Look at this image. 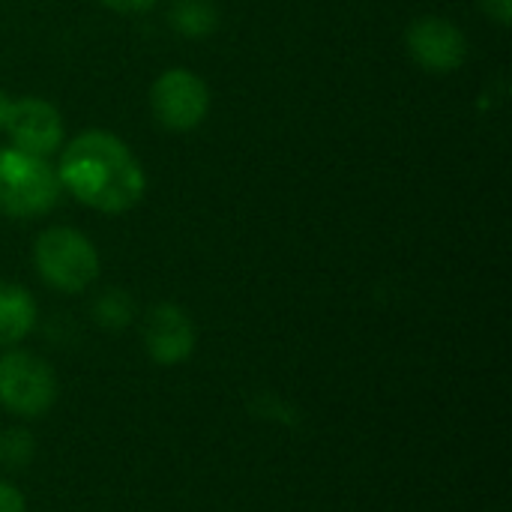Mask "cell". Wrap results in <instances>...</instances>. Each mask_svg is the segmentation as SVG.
Returning a JSON list of instances; mask_svg holds the SVG:
<instances>
[{
	"label": "cell",
	"instance_id": "obj_1",
	"mask_svg": "<svg viewBox=\"0 0 512 512\" xmlns=\"http://www.w3.org/2000/svg\"><path fill=\"white\" fill-rule=\"evenodd\" d=\"M60 189L90 210L117 216L132 210L147 189V174L123 138L105 129H87L60 147Z\"/></svg>",
	"mask_w": 512,
	"mask_h": 512
},
{
	"label": "cell",
	"instance_id": "obj_2",
	"mask_svg": "<svg viewBox=\"0 0 512 512\" xmlns=\"http://www.w3.org/2000/svg\"><path fill=\"white\" fill-rule=\"evenodd\" d=\"M60 180L48 159L18 147H0V213L9 219H36L60 201Z\"/></svg>",
	"mask_w": 512,
	"mask_h": 512
},
{
	"label": "cell",
	"instance_id": "obj_3",
	"mask_svg": "<svg viewBox=\"0 0 512 512\" xmlns=\"http://www.w3.org/2000/svg\"><path fill=\"white\" fill-rule=\"evenodd\" d=\"M33 264L42 282L60 294H81L99 276V252L87 234L69 225L45 228L33 243Z\"/></svg>",
	"mask_w": 512,
	"mask_h": 512
},
{
	"label": "cell",
	"instance_id": "obj_4",
	"mask_svg": "<svg viewBox=\"0 0 512 512\" xmlns=\"http://www.w3.org/2000/svg\"><path fill=\"white\" fill-rule=\"evenodd\" d=\"M57 375L39 354L6 348L0 354V408L18 420H36L57 402Z\"/></svg>",
	"mask_w": 512,
	"mask_h": 512
},
{
	"label": "cell",
	"instance_id": "obj_5",
	"mask_svg": "<svg viewBox=\"0 0 512 512\" xmlns=\"http://www.w3.org/2000/svg\"><path fill=\"white\" fill-rule=\"evenodd\" d=\"M153 117L171 132H189L204 123L210 111V90L192 69H165L150 87Z\"/></svg>",
	"mask_w": 512,
	"mask_h": 512
},
{
	"label": "cell",
	"instance_id": "obj_6",
	"mask_svg": "<svg viewBox=\"0 0 512 512\" xmlns=\"http://www.w3.org/2000/svg\"><path fill=\"white\" fill-rule=\"evenodd\" d=\"M405 45H408L411 60L432 75H450L468 57L465 33L450 18H441V15H423L411 21L405 33Z\"/></svg>",
	"mask_w": 512,
	"mask_h": 512
},
{
	"label": "cell",
	"instance_id": "obj_7",
	"mask_svg": "<svg viewBox=\"0 0 512 512\" xmlns=\"http://www.w3.org/2000/svg\"><path fill=\"white\" fill-rule=\"evenodd\" d=\"M141 342L144 354L156 366H180L195 354L198 333L186 309H180L177 303H156L144 315Z\"/></svg>",
	"mask_w": 512,
	"mask_h": 512
},
{
	"label": "cell",
	"instance_id": "obj_8",
	"mask_svg": "<svg viewBox=\"0 0 512 512\" xmlns=\"http://www.w3.org/2000/svg\"><path fill=\"white\" fill-rule=\"evenodd\" d=\"M3 132L12 138V147L42 159L63 147V117L48 99L39 96L12 99V111Z\"/></svg>",
	"mask_w": 512,
	"mask_h": 512
},
{
	"label": "cell",
	"instance_id": "obj_9",
	"mask_svg": "<svg viewBox=\"0 0 512 512\" xmlns=\"http://www.w3.org/2000/svg\"><path fill=\"white\" fill-rule=\"evenodd\" d=\"M36 327V300L24 285L0 282V351L24 342Z\"/></svg>",
	"mask_w": 512,
	"mask_h": 512
},
{
	"label": "cell",
	"instance_id": "obj_10",
	"mask_svg": "<svg viewBox=\"0 0 512 512\" xmlns=\"http://www.w3.org/2000/svg\"><path fill=\"white\" fill-rule=\"evenodd\" d=\"M168 21L177 33L189 39H201L216 30L219 12L210 0H174L168 9Z\"/></svg>",
	"mask_w": 512,
	"mask_h": 512
},
{
	"label": "cell",
	"instance_id": "obj_11",
	"mask_svg": "<svg viewBox=\"0 0 512 512\" xmlns=\"http://www.w3.org/2000/svg\"><path fill=\"white\" fill-rule=\"evenodd\" d=\"M132 318H135V300L120 288L102 291L93 303V321L105 330H123L132 324Z\"/></svg>",
	"mask_w": 512,
	"mask_h": 512
},
{
	"label": "cell",
	"instance_id": "obj_12",
	"mask_svg": "<svg viewBox=\"0 0 512 512\" xmlns=\"http://www.w3.org/2000/svg\"><path fill=\"white\" fill-rule=\"evenodd\" d=\"M36 456V441L27 429H3L0 432V468L21 471Z\"/></svg>",
	"mask_w": 512,
	"mask_h": 512
},
{
	"label": "cell",
	"instance_id": "obj_13",
	"mask_svg": "<svg viewBox=\"0 0 512 512\" xmlns=\"http://www.w3.org/2000/svg\"><path fill=\"white\" fill-rule=\"evenodd\" d=\"M0 512H27V501L9 480L0 477Z\"/></svg>",
	"mask_w": 512,
	"mask_h": 512
},
{
	"label": "cell",
	"instance_id": "obj_14",
	"mask_svg": "<svg viewBox=\"0 0 512 512\" xmlns=\"http://www.w3.org/2000/svg\"><path fill=\"white\" fill-rule=\"evenodd\" d=\"M477 6L501 27H507L512 18V0H477Z\"/></svg>",
	"mask_w": 512,
	"mask_h": 512
},
{
	"label": "cell",
	"instance_id": "obj_15",
	"mask_svg": "<svg viewBox=\"0 0 512 512\" xmlns=\"http://www.w3.org/2000/svg\"><path fill=\"white\" fill-rule=\"evenodd\" d=\"M99 3L123 15H135V12H147L156 0H99Z\"/></svg>",
	"mask_w": 512,
	"mask_h": 512
},
{
	"label": "cell",
	"instance_id": "obj_16",
	"mask_svg": "<svg viewBox=\"0 0 512 512\" xmlns=\"http://www.w3.org/2000/svg\"><path fill=\"white\" fill-rule=\"evenodd\" d=\"M9 111H12V99H9V93H3V90H0V132L6 129Z\"/></svg>",
	"mask_w": 512,
	"mask_h": 512
}]
</instances>
